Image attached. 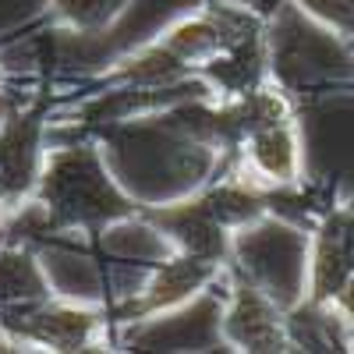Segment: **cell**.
<instances>
[{"mask_svg":"<svg viewBox=\"0 0 354 354\" xmlns=\"http://www.w3.org/2000/svg\"><path fill=\"white\" fill-rule=\"evenodd\" d=\"M216 277V259H202V255H188L185 259H174L167 262L163 270L153 277L149 290H145V305L153 312H167V308H177L192 301L198 290L209 287V280Z\"/></svg>","mask_w":354,"mask_h":354,"instance_id":"obj_3","label":"cell"},{"mask_svg":"<svg viewBox=\"0 0 354 354\" xmlns=\"http://www.w3.org/2000/svg\"><path fill=\"white\" fill-rule=\"evenodd\" d=\"M223 333L245 351H277L283 347V319L259 287H238L223 319Z\"/></svg>","mask_w":354,"mask_h":354,"instance_id":"obj_2","label":"cell"},{"mask_svg":"<svg viewBox=\"0 0 354 354\" xmlns=\"http://www.w3.org/2000/svg\"><path fill=\"white\" fill-rule=\"evenodd\" d=\"M245 185H266V188H287L301 177V142L290 117L273 124H262L248 131L245 138Z\"/></svg>","mask_w":354,"mask_h":354,"instance_id":"obj_1","label":"cell"},{"mask_svg":"<svg viewBox=\"0 0 354 354\" xmlns=\"http://www.w3.org/2000/svg\"><path fill=\"white\" fill-rule=\"evenodd\" d=\"M340 230H344V245H347V259H351V270H354V216H347V220L340 223Z\"/></svg>","mask_w":354,"mask_h":354,"instance_id":"obj_5","label":"cell"},{"mask_svg":"<svg viewBox=\"0 0 354 354\" xmlns=\"http://www.w3.org/2000/svg\"><path fill=\"white\" fill-rule=\"evenodd\" d=\"M124 4L128 0H57V11L71 18L78 28H93V25L110 21L113 15H121Z\"/></svg>","mask_w":354,"mask_h":354,"instance_id":"obj_4","label":"cell"}]
</instances>
